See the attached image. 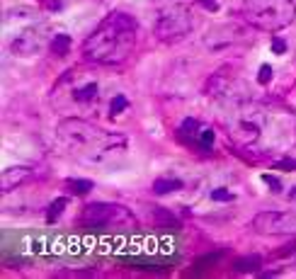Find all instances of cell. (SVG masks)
<instances>
[{"mask_svg": "<svg viewBox=\"0 0 296 279\" xmlns=\"http://www.w3.org/2000/svg\"><path fill=\"white\" fill-rule=\"evenodd\" d=\"M228 136L243 151H253L258 158L272 153L284 156L296 143V117L292 110L269 100H240L226 114Z\"/></svg>", "mask_w": 296, "mask_h": 279, "instance_id": "6da1fadb", "label": "cell"}, {"mask_svg": "<svg viewBox=\"0 0 296 279\" xmlns=\"http://www.w3.org/2000/svg\"><path fill=\"white\" fill-rule=\"evenodd\" d=\"M61 148L80 163L88 165H112L126 151V136L105 131L83 117H63L56 126Z\"/></svg>", "mask_w": 296, "mask_h": 279, "instance_id": "7a4b0ae2", "label": "cell"}, {"mask_svg": "<svg viewBox=\"0 0 296 279\" xmlns=\"http://www.w3.org/2000/svg\"><path fill=\"white\" fill-rule=\"evenodd\" d=\"M97 66L100 63L66 71L51 87V107L66 117H85L100 110L110 95L105 92V73Z\"/></svg>", "mask_w": 296, "mask_h": 279, "instance_id": "3957f363", "label": "cell"}, {"mask_svg": "<svg viewBox=\"0 0 296 279\" xmlns=\"http://www.w3.org/2000/svg\"><path fill=\"white\" fill-rule=\"evenodd\" d=\"M136 46V22L126 12L107 15L83 41V56L90 63L117 66L126 61Z\"/></svg>", "mask_w": 296, "mask_h": 279, "instance_id": "277c9868", "label": "cell"}, {"mask_svg": "<svg viewBox=\"0 0 296 279\" xmlns=\"http://www.w3.org/2000/svg\"><path fill=\"white\" fill-rule=\"evenodd\" d=\"M240 12L255 29L279 32L294 22L296 5L294 0H243Z\"/></svg>", "mask_w": 296, "mask_h": 279, "instance_id": "5b68a950", "label": "cell"}, {"mask_svg": "<svg viewBox=\"0 0 296 279\" xmlns=\"http://www.w3.org/2000/svg\"><path fill=\"white\" fill-rule=\"evenodd\" d=\"M192 29V17L185 5H168L163 7L158 22H155V37L160 41H178L187 37Z\"/></svg>", "mask_w": 296, "mask_h": 279, "instance_id": "8992f818", "label": "cell"}, {"mask_svg": "<svg viewBox=\"0 0 296 279\" xmlns=\"http://www.w3.org/2000/svg\"><path fill=\"white\" fill-rule=\"evenodd\" d=\"M253 41V37L248 34V29L238 22H226V25H219V27H211L204 34V46L214 54H221V51H228V49H240V46H248Z\"/></svg>", "mask_w": 296, "mask_h": 279, "instance_id": "52a82bcc", "label": "cell"}, {"mask_svg": "<svg viewBox=\"0 0 296 279\" xmlns=\"http://www.w3.org/2000/svg\"><path fill=\"white\" fill-rule=\"evenodd\" d=\"M121 221H131V216L124 206H117V204H102V201L88 204L80 214V223L85 228H105Z\"/></svg>", "mask_w": 296, "mask_h": 279, "instance_id": "ba28073f", "label": "cell"}, {"mask_svg": "<svg viewBox=\"0 0 296 279\" xmlns=\"http://www.w3.org/2000/svg\"><path fill=\"white\" fill-rule=\"evenodd\" d=\"M253 226L258 233H265V236L292 233V231H296V216L287 214V211H260L253 219Z\"/></svg>", "mask_w": 296, "mask_h": 279, "instance_id": "9c48e42d", "label": "cell"}, {"mask_svg": "<svg viewBox=\"0 0 296 279\" xmlns=\"http://www.w3.org/2000/svg\"><path fill=\"white\" fill-rule=\"evenodd\" d=\"M39 49H41V37L34 29L15 34L12 41H10V51L15 56H34L39 54Z\"/></svg>", "mask_w": 296, "mask_h": 279, "instance_id": "30bf717a", "label": "cell"}, {"mask_svg": "<svg viewBox=\"0 0 296 279\" xmlns=\"http://www.w3.org/2000/svg\"><path fill=\"white\" fill-rule=\"evenodd\" d=\"M32 175L30 167L25 165H15V167H7L5 172H2V180H0V190L2 192H12L15 187H20L27 177Z\"/></svg>", "mask_w": 296, "mask_h": 279, "instance_id": "8fae6325", "label": "cell"}, {"mask_svg": "<svg viewBox=\"0 0 296 279\" xmlns=\"http://www.w3.org/2000/svg\"><path fill=\"white\" fill-rule=\"evenodd\" d=\"M199 134H202V124L197 119H185L182 121V126H180V141L182 143L199 148Z\"/></svg>", "mask_w": 296, "mask_h": 279, "instance_id": "7c38bea8", "label": "cell"}, {"mask_svg": "<svg viewBox=\"0 0 296 279\" xmlns=\"http://www.w3.org/2000/svg\"><path fill=\"white\" fill-rule=\"evenodd\" d=\"M262 267V257L260 255H245L236 260V272H258Z\"/></svg>", "mask_w": 296, "mask_h": 279, "instance_id": "4fadbf2b", "label": "cell"}, {"mask_svg": "<svg viewBox=\"0 0 296 279\" xmlns=\"http://www.w3.org/2000/svg\"><path fill=\"white\" fill-rule=\"evenodd\" d=\"M175 190H182V182L175 180V177H160V180L153 182V192L155 195H170Z\"/></svg>", "mask_w": 296, "mask_h": 279, "instance_id": "5bb4252c", "label": "cell"}, {"mask_svg": "<svg viewBox=\"0 0 296 279\" xmlns=\"http://www.w3.org/2000/svg\"><path fill=\"white\" fill-rule=\"evenodd\" d=\"M49 49H51V54H56V56L68 54V49H71V37H68V34H56V37L51 39Z\"/></svg>", "mask_w": 296, "mask_h": 279, "instance_id": "9a60e30c", "label": "cell"}, {"mask_svg": "<svg viewBox=\"0 0 296 279\" xmlns=\"http://www.w3.org/2000/svg\"><path fill=\"white\" fill-rule=\"evenodd\" d=\"M66 206H68V199L66 197H59V199H54L51 201V206H49V214H46V221L49 223H56L61 214L66 211Z\"/></svg>", "mask_w": 296, "mask_h": 279, "instance_id": "2e32d148", "label": "cell"}, {"mask_svg": "<svg viewBox=\"0 0 296 279\" xmlns=\"http://www.w3.org/2000/svg\"><path fill=\"white\" fill-rule=\"evenodd\" d=\"M153 223H155V226H160V228H165V226H170V228H173V226H178L175 216H173V214H168L165 209H155V211H153Z\"/></svg>", "mask_w": 296, "mask_h": 279, "instance_id": "e0dca14e", "label": "cell"}, {"mask_svg": "<svg viewBox=\"0 0 296 279\" xmlns=\"http://www.w3.org/2000/svg\"><path fill=\"white\" fill-rule=\"evenodd\" d=\"M66 187L73 195H88L90 190H92V182L90 180H66Z\"/></svg>", "mask_w": 296, "mask_h": 279, "instance_id": "ac0fdd59", "label": "cell"}, {"mask_svg": "<svg viewBox=\"0 0 296 279\" xmlns=\"http://www.w3.org/2000/svg\"><path fill=\"white\" fill-rule=\"evenodd\" d=\"M126 107H129V100H126L121 92H117V95L110 100V117H117V114H121Z\"/></svg>", "mask_w": 296, "mask_h": 279, "instance_id": "d6986e66", "label": "cell"}, {"mask_svg": "<svg viewBox=\"0 0 296 279\" xmlns=\"http://www.w3.org/2000/svg\"><path fill=\"white\" fill-rule=\"evenodd\" d=\"M214 131L211 129H202V134H199V151H211V146H214Z\"/></svg>", "mask_w": 296, "mask_h": 279, "instance_id": "ffe728a7", "label": "cell"}, {"mask_svg": "<svg viewBox=\"0 0 296 279\" xmlns=\"http://www.w3.org/2000/svg\"><path fill=\"white\" fill-rule=\"evenodd\" d=\"M274 167H277V170H296V160L282 158V160H274Z\"/></svg>", "mask_w": 296, "mask_h": 279, "instance_id": "44dd1931", "label": "cell"}, {"mask_svg": "<svg viewBox=\"0 0 296 279\" xmlns=\"http://www.w3.org/2000/svg\"><path fill=\"white\" fill-rule=\"evenodd\" d=\"M211 199H216V201H231L233 195L226 192V190H214V192H211Z\"/></svg>", "mask_w": 296, "mask_h": 279, "instance_id": "7402d4cb", "label": "cell"}, {"mask_svg": "<svg viewBox=\"0 0 296 279\" xmlns=\"http://www.w3.org/2000/svg\"><path fill=\"white\" fill-rule=\"evenodd\" d=\"M262 180L272 187V192H282V182H279L277 177H272V175H262Z\"/></svg>", "mask_w": 296, "mask_h": 279, "instance_id": "603a6c76", "label": "cell"}, {"mask_svg": "<svg viewBox=\"0 0 296 279\" xmlns=\"http://www.w3.org/2000/svg\"><path fill=\"white\" fill-rule=\"evenodd\" d=\"M269 80H272V68H269V66H262V68H260V83L262 85H267L269 83Z\"/></svg>", "mask_w": 296, "mask_h": 279, "instance_id": "cb8c5ba5", "label": "cell"}, {"mask_svg": "<svg viewBox=\"0 0 296 279\" xmlns=\"http://www.w3.org/2000/svg\"><path fill=\"white\" fill-rule=\"evenodd\" d=\"M272 51H274V54H284V51H287V44H284L282 39H274V41H272Z\"/></svg>", "mask_w": 296, "mask_h": 279, "instance_id": "d4e9b609", "label": "cell"}, {"mask_svg": "<svg viewBox=\"0 0 296 279\" xmlns=\"http://www.w3.org/2000/svg\"><path fill=\"white\" fill-rule=\"evenodd\" d=\"M199 2H202L204 7H209V10H216V7H219V5H216L214 0H199Z\"/></svg>", "mask_w": 296, "mask_h": 279, "instance_id": "484cf974", "label": "cell"}]
</instances>
